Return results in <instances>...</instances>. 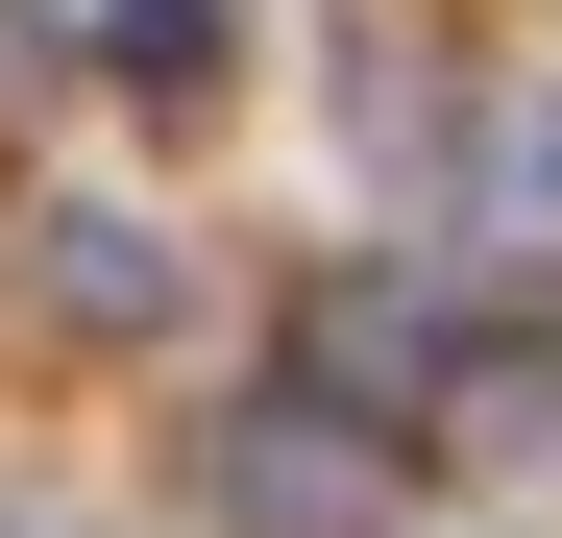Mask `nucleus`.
Instances as JSON below:
<instances>
[{
  "mask_svg": "<svg viewBox=\"0 0 562 538\" xmlns=\"http://www.w3.org/2000/svg\"><path fill=\"white\" fill-rule=\"evenodd\" d=\"M196 514L221 538H392V416H342V392H245L196 440Z\"/></svg>",
  "mask_w": 562,
  "mask_h": 538,
  "instance_id": "obj_1",
  "label": "nucleus"
},
{
  "mask_svg": "<svg viewBox=\"0 0 562 538\" xmlns=\"http://www.w3.org/2000/svg\"><path fill=\"white\" fill-rule=\"evenodd\" d=\"M171 294H196L171 221H123V197H49V221H25V318H49V343H171Z\"/></svg>",
  "mask_w": 562,
  "mask_h": 538,
  "instance_id": "obj_2",
  "label": "nucleus"
},
{
  "mask_svg": "<svg viewBox=\"0 0 562 538\" xmlns=\"http://www.w3.org/2000/svg\"><path fill=\"white\" fill-rule=\"evenodd\" d=\"M464 269H562V74L464 99Z\"/></svg>",
  "mask_w": 562,
  "mask_h": 538,
  "instance_id": "obj_3",
  "label": "nucleus"
},
{
  "mask_svg": "<svg viewBox=\"0 0 562 538\" xmlns=\"http://www.w3.org/2000/svg\"><path fill=\"white\" fill-rule=\"evenodd\" d=\"M99 74H123L147 123H196L221 74H245V25H221V0H99Z\"/></svg>",
  "mask_w": 562,
  "mask_h": 538,
  "instance_id": "obj_4",
  "label": "nucleus"
}]
</instances>
